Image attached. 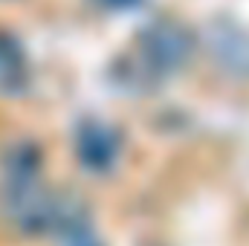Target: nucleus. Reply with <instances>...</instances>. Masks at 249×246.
<instances>
[{"mask_svg": "<svg viewBox=\"0 0 249 246\" xmlns=\"http://www.w3.org/2000/svg\"><path fill=\"white\" fill-rule=\"evenodd\" d=\"M38 174H41V154H38L35 145L23 142V145H15L12 151H6V157H3V185H6V191L35 185Z\"/></svg>", "mask_w": 249, "mask_h": 246, "instance_id": "6", "label": "nucleus"}, {"mask_svg": "<svg viewBox=\"0 0 249 246\" xmlns=\"http://www.w3.org/2000/svg\"><path fill=\"white\" fill-rule=\"evenodd\" d=\"M191 50H194V35L180 20H171V18L151 20L136 38V55L124 61L127 78L142 87L157 84L165 75H174L177 70H183Z\"/></svg>", "mask_w": 249, "mask_h": 246, "instance_id": "1", "label": "nucleus"}, {"mask_svg": "<svg viewBox=\"0 0 249 246\" xmlns=\"http://www.w3.org/2000/svg\"><path fill=\"white\" fill-rule=\"evenodd\" d=\"M75 157L87 171H110L119 159V133L102 119H84L75 130Z\"/></svg>", "mask_w": 249, "mask_h": 246, "instance_id": "2", "label": "nucleus"}, {"mask_svg": "<svg viewBox=\"0 0 249 246\" xmlns=\"http://www.w3.org/2000/svg\"><path fill=\"white\" fill-rule=\"evenodd\" d=\"M209 50H212V58L220 70L238 75V78H247L249 75V35L241 32L238 26L220 20L212 26V38H209Z\"/></svg>", "mask_w": 249, "mask_h": 246, "instance_id": "3", "label": "nucleus"}, {"mask_svg": "<svg viewBox=\"0 0 249 246\" xmlns=\"http://www.w3.org/2000/svg\"><path fill=\"white\" fill-rule=\"evenodd\" d=\"M29 87V58L20 41L0 32V96H20Z\"/></svg>", "mask_w": 249, "mask_h": 246, "instance_id": "5", "label": "nucleus"}, {"mask_svg": "<svg viewBox=\"0 0 249 246\" xmlns=\"http://www.w3.org/2000/svg\"><path fill=\"white\" fill-rule=\"evenodd\" d=\"M99 6H105V9H113V12H119V9H136L142 0H96Z\"/></svg>", "mask_w": 249, "mask_h": 246, "instance_id": "7", "label": "nucleus"}, {"mask_svg": "<svg viewBox=\"0 0 249 246\" xmlns=\"http://www.w3.org/2000/svg\"><path fill=\"white\" fill-rule=\"evenodd\" d=\"M53 232H58L61 246H102L96 238L90 217L78 200H55V217H53Z\"/></svg>", "mask_w": 249, "mask_h": 246, "instance_id": "4", "label": "nucleus"}]
</instances>
